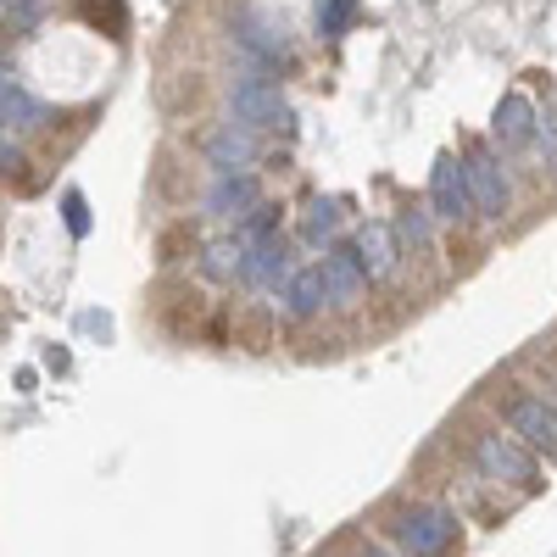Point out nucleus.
<instances>
[{
  "label": "nucleus",
  "mask_w": 557,
  "mask_h": 557,
  "mask_svg": "<svg viewBox=\"0 0 557 557\" xmlns=\"http://www.w3.org/2000/svg\"><path fill=\"white\" fill-rule=\"evenodd\" d=\"M257 178L251 173H223L218 184H212V196H207V212H218V218H228V212H251L257 207Z\"/></svg>",
  "instance_id": "nucleus-11"
},
{
  "label": "nucleus",
  "mask_w": 557,
  "mask_h": 557,
  "mask_svg": "<svg viewBox=\"0 0 557 557\" xmlns=\"http://www.w3.org/2000/svg\"><path fill=\"white\" fill-rule=\"evenodd\" d=\"M0 7H7V0H0Z\"/></svg>",
  "instance_id": "nucleus-25"
},
{
  "label": "nucleus",
  "mask_w": 557,
  "mask_h": 557,
  "mask_svg": "<svg viewBox=\"0 0 557 557\" xmlns=\"http://www.w3.org/2000/svg\"><path fill=\"white\" fill-rule=\"evenodd\" d=\"M257 157V146H251V134H235V128H223L218 139H212V168H223V173H235V168H246Z\"/></svg>",
  "instance_id": "nucleus-14"
},
{
  "label": "nucleus",
  "mask_w": 557,
  "mask_h": 557,
  "mask_svg": "<svg viewBox=\"0 0 557 557\" xmlns=\"http://www.w3.org/2000/svg\"><path fill=\"white\" fill-rule=\"evenodd\" d=\"M541 134H546V157H552V168H557V123H541Z\"/></svg>",
  "instance_id": "nucleus-23"
},
{
  "label": "nucleus",
  "mask_w": 557,
  "mask_h": 557,
  "mask_svg": "<svg viewBox=\"0 0 557 557\" xmlns=\"http://www.w3.org/2000/svg\"><path fill=\"white\" fill-rule=\"evenodd\" d=\"M357 23V0H318V34H346Z\"/></svg>",
  "instance_id": "nucleus-17"
},
{
  "label": "nucleus",
  "mask_w": 557,
  "mask_h": 557,
  "mask_svg": "<svg viewBox=\"0 0 557 557\" xmlns=\"http://www.w3.org/2000/svg\"><path fill=\"white\" fill-rule=\"evenodd\" d=\"M235 28H240V45H246V51H257V57H268V62H278V57H285V34H273L268 23H257V17H240Z\"/></svg>",
  "instance_id": "nucleus-16"
},
{
  "label": "nucleus",
  "mask_w": 557,
  "mask_h": 557,
  "mask_svg": "<svg viewBox=\"0 0 557 557\" xmlns=\"http://www.w3.org/2000/svg\"><path fill=\"white\" fill-rule=\"evenodd\" d=\"M7 7H12V17H17V23H34L45 0H7Z\"/></svg>",
  "instance_id": "nucleus-21"
},
{
  "label": "nucleus",
  "mask_w": 557,
  "mask_h": 557,
  "mask_svg": "<svg viewBox=\"0 0 557 557\" xmlns=\"http://www.w3.org/2000/svg\"><path fill=\"white\" fill-rule=\"evenodd\" d=\"M62 212H67V228H73V235H89V207H84V196H78V190H67Z\"/></svg>",
  "instance_id": "nucleus-20"
},
{
  "label": "nucleus",
  "mask_w": 557,
  "mask_h": 557,
  "mask_svg": "<svg viewBox=\"0 0 557 557\" xmlns=\"http://www.w3.org/2000/svg\"><path fill=\"white\" fill-rule=\"evenodd\" d=\"M235 268H240V246H212V251H207V273H212V278H228Z\"/></svg>",
  "instance_id": "nucleus-19"
},
{
  "label": "nucleus",
  "mask_w": 557,
  "mask_h": 557,
  "mask_svg": "<svg viewBox=\"0 0 557 557\" xmlns=\"http://www.w3.org/2000/svg\"><path fill=\"white\" fill-rule=\"evenodd\" d=\"M391 530H396L407 557H441L457 535V519L446 513V507H418V513H401Z\"/></svg>",
  "instance_id": "nucleus-1"
},
{
  "label": "nucleus",
  "mask_w": 557,
  "mask_h": 557,
  "mask_svg": "<svg viewBox=\"0 0 557 557\" xmlns=\"http://www.w3.org/2000/svg\"><path fill=\"white\" fill-rule=\"evenodd\" d=\"M335 228H341V207L335 201H307V212H301V235L312 240V246H323V240H335Z\"/></svg>",
  "instance_id": "nucleus-15"
},
{
  "label": "nucleus",
  "mask_w": 557,
  "mask_h": 557,
  "mask_svg": "<svg viewBox=\"0 0 557 557\" xmlns=\"http://www.w3.org/2000/svg\"><path fill=\"white\" fill-rule=\"evenodd\" d=\"M0 123H7V128H39L45 107L28 96V89H17L12 78H0Z\"/></svg>",
  "instance_id": "nucleus-13"
},
{
  "label": "nucleus",
  "mask_w": 557,
  "mask_h": 557,
  "mask_svg": "<svg viewBox=\"0 0 557 557\" xmlns=\"http://www.w3.org/2000/svg\"><path fill=\"white\" fill-rule=\"evenodd\" d=\"M396 246L424 251V246H430V212H401V218H396Z\"/></svg>",
  "instance_id": "nucleus-18"
},
{
  "label": "nucleus",
  "mask_w": 557,
  "mask_h": 557,
  "mask_svg": "<svg viewBox=\"0 0 557 557\" xmlns=\"http://www.w3.org/2000/svg\"><path fill=\"white\" fill-rule=\"evenodd\" d=\"M240 273L251 278V285H278V278L290 285L285 240H278V235H268V240H257V246H240Z\"/></svg>",
  "instance_id": "nucleus-6"
},
{
  "label": "nucleus",
  "mask_w": 557,
  "mask_h": 557,
  "mask_svg": "<svg viewBox=\"0 0 557 557\" xmlns=\"http://www.w3.org/2000/svg\"><path fill=\"white\" fill-rule=\"evenodd\" d=\"M480 469L485 480H513V485H535V462L519 441H507V435H485L480 441Z\"/></svg>",
  "instance_id": "nucleus-4"
},
{
  "label": "nucleus",
  "mask_w": 557,
  "mask_h": 557,
  "mask_svg": "<svg viewBox=\"0 0 557 557\" xmlns=\"http://www.w3.org/2000/svg\"><path fill=\"white\" fill-rule=\"evenodd\" d=\"M228 107H235L240 128H285L290 123V101L278 96V84H268V78H240Z\"/></svg>",
  "instance_id": "nucleus-2"
},
{
  "label": "nucleus",
  "mask_w": 557,
  "mask_h": 557,
  "mask_svg": "<svg viewBox=\"0 0 557 557\" xmlns=\"http://www.w3.org/2000/svg\"><path fill=\"white\" fill-rule=\"evenodd\" d=\"M23 168V151L17 146H7V139H0V173H17Z\"/></svg>",
  "instance_id": "nucleus-22"
},
{
  "label": "nucleus",
  "mask_w": 557,
  "mask_h": 557,
  "mask_svg": "<svg viewBox=\"0 0 557 557\" xmlns=\"http://www.w3.org/2000/svg\"><path fill=\"white\" fill-rule=\"evenodd\" d=\"M351 251H357V262H362L368 278H385V273L396 268V228H391V223H362Z\"/></svg>",
  "instance_id": "nucleus-7"
},
{
  "label": "nucleus",
  "mask_w": 557,
  "mask_h": 557,
  "mask_svg": "<svg viewBox=\"0 0 557 557\" xmlns=\"http://www.w3.org/2000/svg\"><path fill=\"white\" fill-rule=\"evenodd\" d=\"M318 268H323V285H330V301H335V307H351V301L362 296V285H368L357 251H330Z\"/></svg>",
  "instance_id": "nucleus-8"
},
{
  "label": "nucleus",
  "mask_w": 557,
  "mask_h": 557,
  "mask_svg": "<svg viewBox=\"0 0 557 557\" xmlns=\"http://www.w3.org/2000/svg\"><path fill=\"white\" fill-rule=\"evenodd\" d=\"M462 178H469V201L480 218H502L507 212V173L491 162V151H474L462 162Z\"/></svg>",
  "instance_id": "nucleus-3"
},
{
  "label": "nucleus",
  "mask_w": 557,
  "mask_h": 557,
  "mask_svg": "<svg viewBox=\"0 0 557 557\" xmlns=\"http://www.w3.org/2000/svg\"><path fill=\"white\" fill-rule=\"evenodd\" d=\"M491 134L502 139L507 151H513V146H530V139H535V107H530L524 96H502V107H496V123H491Z\"/></svg>",
  "instance_id": "nucleus-10"
},
{
  "label": "nucleus",
  "mask_w": 557,
  "mask_h": 557,
  "mask_svg": "<svg viewBox=\"0 0 557 557\" xmlns=\"http://www.w3.org/2000/svg\"><path fill=\"white\" fill-rule=\"evenodd\" d=\"M362 557H396V552H380V546H368V552H362Z\"/></svg>",
  "instance_id": "nucleus-24"
},
{
  "label": "nucleus",
  "mask_w": 557,
  "mask_h": 557,
  "mask_svg": "<svg viewBox=\"0 0 557 557\" xmlns=\"http://www.w3.org/2000/svg\"><path fill=\"white\" fill-rule=\"evenodd\" d=\"M469 178H462V162L457 157H441L435 162V173H430V212L435 218H469Z\"/></svg>",
  "instance_id": "nucleus-5"
},
{
  "label": "nucleus",
  "mask_w": 557,
  "mask_h": 557,
  "mask_svg": "<svg viewBox=\"0 0 557 557\" xmlns=\"http://www.w3.org/2000/svg\"><path fill=\"white\" fill-rule=\"evenodd\" d=\"M513 435H524V441L541 446V451H557V407L541 401V396H524V401L513 407Z\"/></svg>",
  "instance_id": "nucleus-9"
},
{
  "label": "nucleus",
  "mask_w": 557,
  "mask_h": 557,
  "mask_svg": "<svg viewBox=\"0 0 557 557\" xmlns=\"http://www.w3.org/2000/svg\"><path fill=\"white\" fill-rule=\"evenodd\" d=\"M318 307H330V285H323V268H301V273H290V285H285V312H290V318H312Z\"/></svg>",
  "instance_id": "nucleus-12"
}]
</instances>
